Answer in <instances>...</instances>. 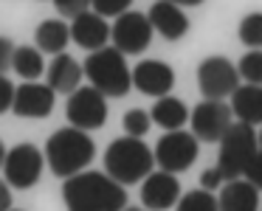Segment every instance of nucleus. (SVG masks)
<instances>
[{
	"label": "nucleus",
	"instance_id": "obj_18",
	"mask_svg": "<svg viewBox=\"0 0 262 211\" xmlns=\"http://www.w3.org/2000/svg\"><path fill=\"white\" fill-rule=\"evenodd\" d=\"M228 107L243 124H262V85H237Z\"/></svg>",
	"mask_w": 262,
	"mask_h": 211
},
{
	"label": "nucleus",
	"instance_id": "obj_33",
	"mask_svg": "<svg viewBox=\"0 0 262 211\" xmlns=\"http://www.w3.org/2000/svg\"><path fill=\"white\" fill-rule=\"evenodd\" d=\"M12 208V186L6 180H0V211Z\"/></svg>",
	"mask_w": 262,
	"mask_h": 211
},
{
	"label": "nucleus",
	"instance_id": "obj_28",
	"mask_svg": "<svg viewBox=\"0 0 262 211\" xmlns=\"http://www.w3.org/2000/svg\"><path fill=\"white\" fill-rule=\"evenodd\" d=\"M54 6H57V12L62 14V17L74 20L76 14H82V12L91 9V0H54Z\"/></svg>",
	"mask_w": 262,
	"mask_h": 211
},
{
	"label": "nucleus",
	"instance_id": "obj_34",
	"mask_svg": "<svg viewBox=\"0 0 262 211\" xmlns=\"http://www.w3.org/2000/svg\"><path fill=\"white\" fill-rule=\"evenodd\" d=\"M166 3H175V6H200L203 0H166Z\"/></svg>",
	"mask_w": 262,
	"mask_h": 211
},
{
	"label": "nucleus",
	"instance_id": "obj_8",
	"mask_svg": "<svg viewBox=\"0 0 262 211\" xmlns=\"http://www.w3.org/2000/svg\"><path fill=\"white\" fill-rule=\"evenodd\" d=\"M65 113H68L71 127L76 130H99V127L107 121V102H104L102 93H96L91 85L88 87H76L68 96L65 104Z\"/></svg>",
	"mask_w": 262,
	"mask_h": 211
},
{
	"label": "nucleus",
	"instance_id": "obj_37",
	"mask_svg": "<svg viewBox=\"0 0 262 211\" xmlns=\"http://www.w3.org/2000/svg\"><path fill=\"white\" fill-rule=\"evenodd\" d=\"M256 144H259V149H262V130L256 132Z\"/></svg>",
	"mask_w": 262,
	"mask_h": 211
},
{
	"label": "nucleus",
	"instance_id": "obj_29",
	"mask_svg": "<svg viewBox=\"0 0 262 211\" xmlns=\"http://www.w3.org/2000/svg\"><path fill=\"white\" fill-rule=\"evenodd\" d=\"M243 177H245V180H248L254 189H259V192H262V149L254 155V160H251L248 169L243 172Z\"/></svg>",
	"mask_w": 262,
	"mask_h": 211
},
{
	"label": "nucleus",
	"instance_id": "obj_4",
	"mask_svg": "<svg viewBox=\"0 0 262 211\" xmlns=\"http://www.w3.org/2000/svg\"><path fill=\"white\" fill-rule=\"evenodd\" d=\"M152 149L141 141V138H116L104 152V175L113 177L121 186H133L141 183L152 172Z\"/></svg>",
	"mask_w": 262,
	"mask_h": 211
},
{
	"label": "nucleus",
	"instance_id": "obj_35",
	"mask_svg": "<svg viewBox=\"0 0 262 211\" xmlns=\"http://www.w3.org/2000/svg\"><path fill=\"white\" fill-rule=\"evenodd\" d=\"M3 158H6V147H3V141H0V166H3Z\"/></svg>",
	"mask_w": 262,
	"mask_h": 211
},
{
	"label": "nucleus",
	"instance_id": "obj_11",
	"mask_svg": "<svg viewBox=\"0 0 262 211\" xmlns=\"http://www.w3.org/2000/svg\"><path fill=\"white\" fill-rule=\"evenodd\" d=\"M198 85H200V93H203L206 99L223 102V99L231 96L234 87L239 85V74L231 65V59L209 57V59H203L200 68H198Z\"/></svg>",
	"mask_w": 262,
	"mask_h": 211
},
{
	"label": "nucleus",
	"instance_id": "obj_21",
	"mask_svg": "<svg viewBox=\"0 0 262 211\" xmlns=\"http://www.w3.org/2000/svg\"><path fill=\"white\" fill-rule=\"evenodd\" d=\"M186 119H189L186 104L175 96H161L158 102H155L152 113H149V121H155L158 127H164V130H169V132L181 130V127L186 124Z\"/></svg>",
	"mask_w": 262,
	"mask_h": 211
},
{
	"label": "nucleus",
	"instance_id": "obj_31",
	"mask_svg": "<svg viewBox=\"0 0 262 211\" xmlns=\"http://www.w3.org/2000/svg\"><path fill=\"white\" fill-rule=\"evenodd\" d=\"M12 99H14V85L6 76H0V113L12 110Z\"/></svg>",
	"mask_w": 262,
	"mask_h": 211
},
{
	"label": "nucleus",
	"instance_id": "obj_16",
	"mask_svg": "<svg viewBox=\"0 0 262 211\" xmlns=\"http://www.w3.org/2000/svg\"><path fill=\"white\" fill-rule=\"evenodd\" d=\"M147 20L152 26V31H158L164 40H181L189 31V17L181 12V6L166 3V0L152 3V9L147 12Z\"/></svg>",
	"mask_w": 262,
	"mask_h": 211
},
{
	"label": "nucleus",
	"instance_id": "obj_17",
	"mask_svg": "<svg viewBox=\"0 0 262 211\" xmlns=\"http://www.w3.org/2000/svg\"><path fill=\"white\" fill-rule=\"evenodd\" d=\"M217 211H259V189H254L245 177L228 180L220 189Z\"/></svg>",
	"mask_w": 262,
	"mask_h": 211
},
{
	"label": "nucleus",
	"instance_id": "obj_14",
	"mask_svg": "<svg viewBox=\"0 0 262 211\" xmlns=\"http://www.w3.org/2000/svg\"><path fill=\"white\" fill-rule=\"evenodd\" d=\"M12 110L20 119H46L54 110V90L48 85H20V87H14Z\"/></svg>",
	"mask_w": 262,
	"mask_h": 211
},
{
	"label": "nucleus",
	"instance_id": "obj_36",
	"mask_svg": "<svg viewBox=\"0 0 262 211\" xmlns=\"http://www.w3.org/2000/svg\"><path fill=\"white\" fill-rule=\"evenodd\" d=\"M121 211H147V208H138V205H124Z\"/></svg>",
	"mask_w": 262,
	"mask_h": 211
},
{
	"label": "nucleus",
	"instance_id": "obj_1",
	"mask_svg": "<svg viewBox=\"0 0 262 211\" xmlns=\"http://www.w3.org/2000/svg\"><path fill=\"white\" fill-rule=\"evenodd\" d=\"M62 200L68 211H121L127 205V192L104 172H76L65 177Z\"/></svg>",
	"mask_w": 262,
	"mask_h": 211
},
{
	"label": "nucleus",
	"instance_id": "obj_10",
	"mask_svg": "<svg viewBox=\"0 0 262 211\" xmlns=\"http://www.w3.org/2000/svg\"><path fill=\"white\" fill-rule=\"evenodd\" d=\"M110 40L113 48L121 54H141L152 42V26H149L147 14L141 12H124L116 17L110 26Z\"/></svg>",
	"mask_w": 262,
	"mask_h": 211
},
{
	"label": "nucleus",
	"instance_id": "obj_13",
	"mask_svg": "<svg viewBox=\"0 0 262 211\" xmlns=\"http://www.w3.org/2000/svg\"><path fill=\"white\" fill-rule=\"evenodd\" d=\"M181 197V183L169 172H149L141 186V203L147 211H166Z\"/></svg>",
	"mask_w": 262,
	"mask_h": 211
},
{
	"label": "nucleus",
	"instance_id": "obj_23",
	"mask_svg": "<svg viewBox=\"0 0 262 211\" xmlns=\"http://www.w3.org/2000/svg\"><path fill=\"white\" fill-rule=\"evenodd\" d=\"M178 211H217V197L206 189H194L178 197Z\"/></svg>",
	"mask_w": 262,
	"mask_h": 211
},
{
	"label": "nucleus",
	"instance_id": "obj_12",
	"mask_svg": "<svg viewBox=\"0 0 262 211\" xmlns=\"http://www.w3.org/2000/svg\"><path fill=\"white\" fill-rule=\"evenodd\" d=\"M130 82L144 96L161 99L169 96V90L175 87V71L161 59H147V62H138V68L130 74Z\"/></svg>",
	"mask_w": 262,
	"mask_h": 211
},
{
	"label": "nucleus",
	"instance_id": "obj_30",
	"mask_svg": "<svg viewBox=\"0 0 262 211\" xmlns=\"http://www.w3.org/2000/svg\"><path fill=\"white\" fill-rule=\"evenodd\" d=\"M12 54H14V42L9 37H0V76H6V71L12 68Z\"/></svg>",
	"mask_w": 262,
	"mask_h": 211
},
{
	"label": "nucleus",
	"instance_id": "obj_7",
	"mask_svg": "<svg viewBox=\"0 0 262 211\" xmlns=\"http://www.w3.org/2000/svg\"><path fill=\"white\" fill-rule=\"evenodd\" d=\"M42 166H46V158H42V152L34 144H17L14 149L6 152L0 169H3L6 183L12 189H31L40 180Z\"/></svg>",
	"mask_w": 262,
	"mask_h": 211
},
{
	"label": "nucleus",
	"instance_id": "obj_25",
	"mask_svg": "<svg viewBox=\"0 0 262 211\" xmlns=\"http://www.w3.org/2000/svg\"><path fill=\"white\" fill-rule=\"evenodd\" d=\"M237 34L248 48H262V12H254L248 17H243Z\"/></svg>",
	"mask_w": 262,
	"mask_h": 211
},
{
	"label": "nucleus",
	"instance_id": "obj_15",
	"mask_svg": "<svg viewBox=\"0 0 262 211\" xmlns=\"http://www.w3.org/2000/svg\"><path fill=\"white\" fill-rule=\"evenodd\" d=\"M68 31H71V40H74L76 45H82L85 51H99V48H104L110 40V26L104 23V17H99L91 9L76 14V17L71 20Z\"/></svg>",
	"mask_w": 262,
	"mask_h": 211
},
{
	"label": "nucleus",
	"instance_id": "obj_24",
	"mask_svg": "<svg viewBox=\"0 0 262 211\" xmlns=\"http://www.w3.org/2000/svg\"><path fill=\"white\" fill-rule=\"evenodd\" d=\"M237 74L243 76L248 85H262V48L248 51L237 65Z\"/></svg>",
	"mask_w": 262,
	"mask_h": 211
},
{
	"label": "nucleus",
	"instance_id": "obj_19",
	"mask_svg": "<svg viewBox=\"0 0 262 211\" xmlns=\"http://www.w3.org/2000/svg\"><path fill=\"white\" fill-rule=\"evenodd\" d=\"M79 82H82V65L68 54H57L51 59V68H48V87L54 93L71 96L79 87Z\"/></svg>",
	"mask_w": 262,
	"mask_h": 211
},
{
	"label": "nucleus",
	"instance_id": "obj_2",
	"mask_svg": "<svg viewBox=\"0 0 262 211\" xmlns=\"http://www.w3.org/2000/svg\"><path fill=\"white\" fill-rule=\"evenodd\" d=\"M96 155V144L85 130H57L46 144V163L51 166V172L57 177H71L76 172H85V166L93 160Z\"/></svg>",
	"mask_w": 262,
	"mask_h": 211
},
{
	"label": "nucleus",
	"instance_id": "obj_22",
	"mask_svg": "<svg viewBox=\"0 0 262 211\" xmlns=\"http://www.w3.org/2000/svg\"><path fill=\"white\" fill-rule=\"evenodd\" d=\"M12 71L26 82H34L37 76L46 71L42 65V54L31 45H14V54H12Z\"/></svg>",
	"mask_w": 262,
	"mask_h": 211
},
{
	"label": "nucleus",
	"instance_id": "obj_6",
	"mask_svg": "<svg viewBox=\"0 0 262 211\" xmlns=\"http://www.w3.org/2000/svg\"><path fill=\"white\" fill-rule=\"evenodd\" d=\"M152 160L161 166V172H169V175L186 172L198 160V138L192 132H183V130L166 132L158 141V147H155Z\"/></svg>",
	"mask_w": 262,
	"mask_h": 211
},
{
	"label": "nucleus",
	"instance_id": "obj_26",
	"mask_svg": "<svg viewBox=\"0 0 262 211\" xmlns=\"http://www.w3.org/2000/svg\"><path fill=\"white\" fill-rule=\"evenodd\" d=\"M149 113H144V110H130V113H124V130L130 138H144L149 132Z\"/></svg>",
	"mask_w": 262,
	"mask_h": 211
},
{
	"label": "nucleus",
	"instance_id": "obj_27",
	"mask_svg": "<svg viewBox=\"0 0 262 211\" xmlns=\"http://www.w3.org/2000/svg\"><path fill=\"white\" fill-rule=\"evenodd\" d=\"M133 0H91V9L99 17H119V14L130 12Z\"/></svg>",
	"mask_w": 262,
	"mask_h": 211
},
{
	"label": "nucleus",
	"instance_id": "obj_32",
	"mask_svg": "<svg viewBox=\"0 0 262 211\" xmlns=\"http://www.w3.org/2000/svg\"><path fill=\"white\" fill-rule=\"evenodd\" d=\"M220 183H223V177H220V172H217V166H214V169H206L203 175H200V186H203L206 192L220 189Z\"/></svg>",
	"mask_w": 262,
	"mask_h": 211
},
{
	"label": "nucleus",
	"instance_id": "obj_5",
	"mask_svg": "<svg viewBox=\"0 0 262 211\" xmlns=\"http://www.w3.org/2000/svg\"><path fill=\"white\" fill-rule=\"evenodd\" d=\"M256 152H259V144H256L254 127L243 124V121H231L226 135L220 138V158H217L220 177L223 180H237V177H243V172L248 169V163L254 160Z\"/></svg>",
	"mask_w": 262,
	"mask_h": 211
},
{
	"label": "nucleus",
	"instance_id": "obj_20",
	"mask_svg": "<svg viewBox=\"0 0 262 211\" xmlns=\"http://www.w3.org/2000/svg\"><path fill=\"white\" fill-rule=\"evenodd\" d=\"M37 40V51L40 54H65V45L71 42V31L65 20H46V23L37 26L34 31Z\"/></svg>",
	"mask_w": 262,
	"mask_h": 211
},
{
	"label": "nucleus",
	"instance_id": "obj_9",
	"mask_svg": "<svg viewBox=\"0 0 262 211\" xmlns=\"http://www.w3.org/2000/svg\"><path fill=\"white\" fill-rule=\"evenodd\" d=\"M192 124V135L206 144H220L226 130L231 127V107L217 99H203L189 115Z\"/></svg>",
	"mask_w": 262,
	"mask_h": 211
},
{
	"label": "nucleus",
	"instance_id": "obj_38",
	"mask_svg": "<svg viewBox=\"0 0 262 211\" xmlns=\"http://www.w3.org/2000/svg\"><path fill=\"white\" fill-rule=\"evenodd\" d=\"M9 211H17V208H9Z\"/></svg>",
	"mask_w": 262,
	"mask_h": 211
},
{
	"label": "nucleus",
	"instance_id": "obj_3",
	"mask_svg": "<svg viewBox=\"0 0 262 211\" xmlns=\"http://www.w3.org/2000/svg\"><path fill=\"white\" fill-rule=\"evenodd\" d=\"M82 76H88L91 87L102 93L104 99H121L130 93V68L124 62V54L113 45H104L99 51H91V57L82 65Z\"/></svg>",
	"mask_w": 262,
	"mask_h": 211
}]
</instances>
